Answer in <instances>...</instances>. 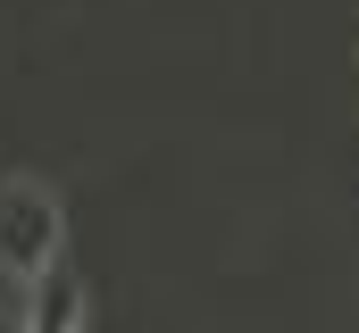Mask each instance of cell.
I'll use <instances>...</instances> for the list:
<instances>
[{"mask_svg": "<svg viewBox=\"0 0 359 333\" xmlns=\"http://www.w3.org/2000/svg\"><path fill=\"white\" fill-rule=\"evenodd\" d=\"M59 250H67L59 192L34 183V175H8V183H0V267H8L17 283H42L50 267H67Z\"/></svg>", "mask_w": 359, "mask_h": 333, "instance_id": "6da1fadb", "label": "cell"}, {"mask_svg": "<svg viewBox=\"0 0 359 333\" xmlns=\"http://www.w3.org/2000/svg\"><path fill=\"white\" fill-rule=\"evenodd\" d=\"M25 333H84V283L67 267H50L42 283H25Z\"/></svg>", "mask_w": 359, "mask_h": 333, "instance_id": "7a4b0ae2", "label": "cell"}]
</instances>
